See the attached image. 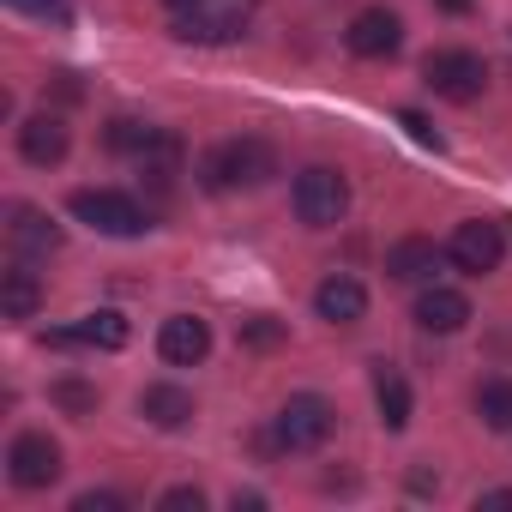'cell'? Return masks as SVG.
I'll return each mask as SVG.
<instances>
[{
  "mask_svg": "<svg viewBox=\"0 0 512 512\" xmlns=\"http://www.w3.org/2000/svg\"><path fill=\"white\" fill-rule=\"evenodd\" d=\"M199 175H205L211 193H223V187H260L266 175H278V151L266 139H229V145H217L199 163Z\"/></svg>",
  "mask_w": 512,
  "mask_h": 512,
  "instance_id": "1",
  "label": "cell"
},
{
  "mask_svg": "<svg viewBox=\"0 0 512 512\" xmlns=\"http://www.w3.org/2000/svg\"><path fill=\"white\" fill-rule=\"evenodd\" d=\"M290 205H296V217H302L308 229H332V223H344V211H350V181H344L338 169L314 163V169L296 175Z\"/></svg>",
  "mask_w": 512,
  "mask_h": 512,
  "instance_id": "2",
  "label": "cell"
},
{
  "mask_svg": "<svg viewBox=\"0 0 512 512\" xmlns=\"http://www.w3.org/2000/svg\"><path fill=\"white\" fill-rule=\"evenodd\" d=\"M422 79H428L434 97H446V103H476L482 85H488V67H482V55H470V49H434V55L422 61Z\"/></svg>",
  "mask_w": 512,
  "mask_h": 512,
  "instance_id": "3",
  "label": "cell"
},
{
  "mask_svg": "<svg viewBox=\"0 0 512 512\" xmlns=\"http://www.w3.org/2000/svg\"><path fill=\"white\" fill-rule=\"evenodd\" d=\"M73 217L91 223L97 235H145L151 229V211H139L127 193H109V187H79L73 193Z\"/></svg>",
  "mask_w": 512,
  "mask_h": 512,
  "instance_id": "4",
  "label": "cell"
},
{
  "mask_svg": "<svg viewBox=\"0 0 512 512\" xmlns=\"http://www.w3.org/2000/svg\"><path fill=\"white\" fill-rule=\"evenodd\" d=\"M326 434H332V404L320 392H296L278 410V446L284 452H314V446H326Z\"/></svg>",
  "mask_w": 512,
  "mask_h": 512,
  "instance_id": "5",
  "label": "cell"
},
{
  "mask_svg": "<svg viewBox=\"0 0 512 512\" xmlns=\"http://www.w3.org/2000/svg\"><path fill=\"white\" fill-rule=\"evenodd\" d=\"M241 31H247V13L235 0H199V7H181V19H175L181 43H235Z\"/></svg>",
  "mask_w": 512,
  "mask_h": 512,
  "instance_id": "6",
  "label": "cell"
},
{
  "mask_svg": "<svg viewBox=\"0 0 512 512\" xmlns=\"http://www.w3.org/2000/svg\"><path fill=\"white\" fill-rule=\"evenodd\" d=\"M344 43H350V55H362V61H386V55L404 49V19H398L392 7H368V13L350 19Z\"/></svg>",
  "mask_w": 512,
  "mask_h": 512,
  "instance_id": "7",
  "label": "cell"
},
{
  "mask_svg": "<svg viewBox=\"0 0 512 512\" xmlns=\"http://www.w3.org/2000/svg\"><path fill=\"white\" fill-rule=\"evenodd\" d=\"M446 253H452V266H458V272L482 278V272H494V266H500L506 235H500V223H458V229H452V241H446Z\"/></svg>",
  "mask_w": 512,
  "mask_h": 512,
  "instance_id": "8",
  "label": "cell"
},
{
  "mask_svg": "<svg viewBox=\"0 0 512 512\" xmlns=\"http://www.w3.org/2000/svg\"><path fill=\"white\" fill-rule=\"evenodd\" d=\"M7 470L19 488H49V482H61V446L49 434H19L7 452Z\"/></svg>",
  "mask_w": 512,
  "mask_h": 512,
  "instance_id": "9",
  "label": "cell"
},
{
  "mask_svg": "<svg viewBox=\"0 0 512 512\" xmlns=\"http://www.w3.org/2000/svg\"><path fill=\"white\" fill-rule=\"evenodd\" d=\"M416 326L422 332H464L470 326V296L464 290H446V284H428L422 296H416Z\"/></svg>",
  "mask_w": 512,
  "mask_h": 512,
  "instance_id": "10",
  "label": "cell"
},
{
  "mask_svg": "<svg viewBox=\"0 0 512 512\" xmlns=\"http://www.w3.org/2000/svg\"><path fill=\"white\" fill-rule=\"evenodd\" d=\"M157 350H163V362L193 368V362H205V356H211V326H205V320H193V314H175V320H163Z\"/></svg>",
  "mask_w": 512,
  "mask_h": 512,
  "instance_id": "11",
  "label": "cell"
},
{
  "mask_svg": "<svg viewBox=\"0 0 512 512\" xmlns=\"http://www.w3.org/2000/svg\"><path fill=\"white\" fill-rule=\"evenodd\" d=\"M67 145H73V133H67V121H61V115H31V121L19 127V151H25V163H37V169L61 163V157H67Z\"/></svg>",
  "mask_w": 512,
  "mask_h": 512,
  "instance_id": "12",
  "label": "cell"
},
{
  "mask_svg": "<svg viewBox=\"0 0 512 512\" xmlns=\"http://www.w3.org/2000/svg\"><path fill=\"white\" fill-rule=\"evenodd\" d=\"M314 314H320V320H332V326H356V320L368 314V290H362L356 278L332 272V278L314 290Z\"/></svg>",
  "mask_w": 512,
  "mask_h": 512,
  "instance_id": "13",
  "label": "cell"
},
{
  "mask_svg": "<svg viewBox=\"0 0 512 512\" xmlns=\"http://www.w3.org/2000/svg\"><path fill=\"white\" fill-rule=\"evenodd\" d=\"M386 272H392L398 284H428V278L440 272V247H434L428 235H404V241L386 253Z\"/></svg>",
  "mask_w": 512,
  "mask_h": 512,
  "instance_id": "14",
  "label": "cell"
},
{
  "mask_svg": "<svg viewBox=\"0 0 512 512\" xmlns=\"http://www.w3.org/2000/svg\"><path fill=\"white\" fill-rule=\"evenodd\" d=\"M7 235H13V247H19V253H31V260H43V253H55V247H61L55 217H49V211H37V205H19Z\"/></svg>",
  "mask_w": 512,
  "mask_h": 512,
  "instance_id": "15",
  "label": "cell"
},
{
  "mask_svg": "<svg viewBox=\"0 0 512 512\" xmlns=\"http://www.w3.org/2000/svg\"><path fill=\"white\" fill-rule=\"evenodd\" d=\"M374 404H380V422L398 434V428H410V380L398 374V368H374Z\"/></svg>",
  "mask_w": 512,
  "mask_h": 512,
  "instance_id": "16",
  "label": "cell"
},
{
  "mask_svg": "<svg viewBox=\"0 0 512 512\" xmlns=\"http://www.w3.org/2000/svg\"><path fill=\"white\" fill-rule=\"evenodd\" d=\"M37 302H43L37 272H25V266H7V272H0V314H7V320H31Z\"/></svg>",
  "mask_w": 512,
  "mask_h": 512,
  "instance_id": "17",
  "label": "cell"
},
{
  "mask_svg": "<svg viewBox=\"0 0 512 512\" xmlns=\"http://www.w3.org/2000/svg\"><path fill=\"white\" fill-rule=\"evenodd\" d=\"M139 410H145L151 428H181L193 416V392H181V386H145Z\"/></svg>",
  "mask_w": 512,
  "mask_h": 512,
  "instance_id": "18",
  "label": "cell"
},
{
  "mask_svg": "<svg viewBox=\"0 0 512 512\" xmlns=\"http://www.w3.org/2000/svg\"><path fill=\"white\" fill-rule=\"evenodd\" d=\"M79 344H85V350H121V344H127V320H121L115 308L85 314V320H79Z\"/></svg>",
  "mask_w": 512,
  "mask_h": 512,
  "instance_id": "19",
  "label": "cell"
},
{
  "mask_svg": "<svg viewBox=\"0 0 512 512\" xmlns=\"http://www.w3.org/2000/svg\"><path fill=\"white\" fill-rule=\"evenodd\" d=\"M476 416H482L494 434H506V428H512V380H482V386H476Z\"/></svg>",
  "mask_w": 512,
  "mask_h": 512,
  "instance_id": "20",
  "label": "cell"
},
{
  "mask_svg": "<svg viewBox=\"0 0 512 512\" xmlns=\"http://www.w3.org/2000/svg\"><path fill=\"white\" fill-rule=\"evenodd\" d=\"M151 139H157V127H145V121H133V115H115V121L103 127V145H109V151H133V157H139Z\"/></svg>",
  "mask_w": 512,
  "mask_h": 512,
  "instance_id": "21",
  "label": "cell"
},
{
  "mask_svg": "<svg viewBox=\"0 0 512 512\" xmlns=\"http://www.w3.org/2000/svg\"><path fill=\"white\" fill-rule=\"evenodd\" d=\"M55 404L73 410V416H85V410H97V392H91L85 380H61V386H55Z\"/></svg>",
  "mask_w": 512,
  "mask_h": 512,
  "instance_id": "22",
  "label": "cell"
},
{
  "mask_svg": "<svg viewBox=\"0 0 512 512\" xmlns=\"http://www.w3.org/2000/svg\"><path fill=\"white\" fill-rule=\"evenodd\" d=\"M398 127H404V133H410V139H416L422 151H440V145H446V139H440V133L428 127V115H416V109H404V115H398Z\"/></svg>",
  "mask_w": 512,
  "mask_h": 512,
  "instance_id": "23",
  "label": "cell"
},
{
  "mask_svg": "<svg viewBox=\"0 0 512 512\" xmlns=\"http://www.w3.org/2000/svg\"><path fill=\"white\" fill-rule=\"evenodd\" d=\"M241 338H247V344H253V350H272V344H278V338H284V326H278V320H266V314H260V320H241Z\"/></svg>",
  "mask_w": 512,
  "mask_h": 512,
  "instance_id": "24",
  "label": "cell"
},
{
  "mask_svg": "<svg viewBox=\"0 0 512 512\" xmlns=\"http://www.w3.org/2000/svg\"><path fill=\"white\" fill-rule=\"evenodd\" d=\"M157 512H205V494H199V488H169V494L157 500Z\"/></svg>",
  "mask_w": 512,
  "mask_h": 512,
  "instance_id": "25",
  "label": "cell"
},
{
  "mask_svg": "<svg viewBox=\"0 0 512 512\" xmlns=\"http://www.w3.org/2000/svg\"><path fill=\"white\" fill-rule=\"evenodd\" d=\"M13 13H37V19H55V25H67V0H7Z\"/></svg>",
  "mask_w": 512,
  "mask_h": 512,
  "instance_id": "26",
  "label": "cell"
},
{
  "mask_svg": "<svg viewBox=\"0 0 512 512\" xmlns=\"http://www.w3.org/2000/svg\"><path fill=\"white\" fill-rule=\"evenodd\" d=\"M73 512H121V494H79Z\"/></svg>",
  "mask_w": 512,
  "mask_h": 512,
  "instance_id": "27",
  "label": "cell"
},
{
  "mask_svg": "<svg viewBox=\"0 0 512 512\" xmlns=\"http://www.w3.org/2000/svg\"><path fill=\"white\" fill-rule=\"evenodd\" d=\"M476 506H482V512H488V506H512V488H494V494H482Z\"/></svg>",
  "mask_w": 512,
  "mask_h": 512,
  "instance_id": "28",
  "label": "cell"
},
{
  "mask_svg": "<svg viewBox=\"0 0 512 512\" xmlns=\"http://www.w3.org/2000/svg\"><path fill=\"white\" fill-rule=\"evenodd\" d=\"M440 7H446V13H470V0H440Z\"/></svg>",
  "mask_w": 512,
  "mask_h": 512,
  "instance_id": "29",
  "label": "cell"
},
{
  "mask_svg": "<svg viewBox=\"0 0 512 512\" xmlns=\"http://www.w3.org/2000/svg\"><path fill=\"white\" fill-rule=\"evenodd\" d=\"M169 7H199V0H169Z\"/></svg>",
  "mask_w": 512,
  "mask_h": 512,
  "instance_id": "30",
  "label": "cell"
}]
</instances>
